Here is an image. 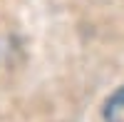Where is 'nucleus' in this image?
I'll return each instance as SVG.
<instances>
[{
    "instance_id": "nucleus-1",
    "label": "nucleus",
    "mask_w": 124,
    "mask_h": 122,
    "mask_svg": "<svg viewBox=\"0 0 124 122\" xmlns=\"http://www.w3.org/2000/svg\"><path fill=\"white\" fill-rule=\"evenodd\" d=\"M104 122H124V85L104 105Z\"/></svg>"
}]
</instances>
